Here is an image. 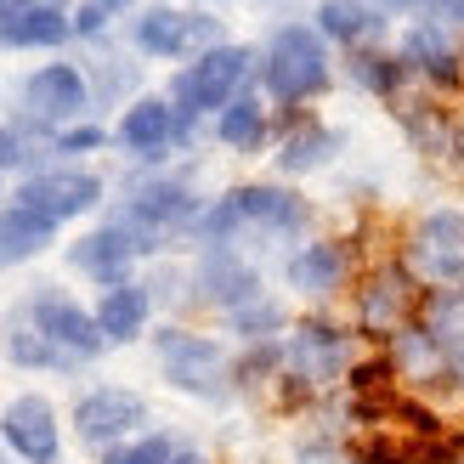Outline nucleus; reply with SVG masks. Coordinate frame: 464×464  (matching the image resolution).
<instances>
[{"label":"nucleus","mask_w":464,"mask_h":464,"mask_svg":"<svg viewBox=\"0 0 464 464\" xmlns=\"http://www.w3.org/2000/svg\"><path fill=\"white\" fill-rule=\"evenodd\" d=\"M312 221H317L312 198L289 181H238L198 210V221L188 227V244L193 249H244L249 238L300 244Z\"/></svg>","instance_id":"nucleus-1"},{"label":"nucleus","mask_w":464,"mask_h":464,"mask_svg":"<svg viewBox=\"0 0 464 464\" xmlns=\"http://www.w3.org/2000/svg\"><path fill=\"white\" fill-rule=\"evenodd\" d=\"M329 85H334V45L317 34V23L312 17L272 23V34L261 45V68H255V91L277 113H295L329 97Z\"/></svg>","instance_id":"nucleus-2"},{"label":"nucleus","mask_w":464,"mask_h":464,"mask_svg":"<svg viewBox=\"0 0 464 464\" xmlns=\"http://www.w3.org/2000/svg\"><path fill=\"white\" fill-rule=\"evenodd\" d=\"M255 68H261V52L244 45V40H227V45H210V52L181 63L165 85V97L176 102V113L210 125L216 113H227L244 97V91H255Z\"/></svg>","instance_id":"nucleus-3"},{"label":"nucleus","mask_w":464,"mask_h":464,"mask_svg":"<svg viewBox=\"0 0 464 464\" xmlns=\"http://www.w3.org/2000/svg\"><path fill=\"white\" fill-rule=\"evenodd\" d=\"M204 130L210 125L176 113V102L165 91H148V97H136L130 108H120V120H113V148L130 159V170H165L176 153H198Z\"/></svg>","instance_id":"nucleus-4"},{"label":"nucleus","mask_w":464,"mask_h":464,"mask_svg":"<svg viewBox=\"0 0 464 464\" xmlns=\"http://www.w3.org/2000/svg\"><path fill=\"white\" fill-rule=\"evenodd\" d=\"M357 368V334L329 317H300L284 334V397H312L329 391Z\"/></svg>","instance_id":"nucleus-5"},{"label":"nucleus","mask_w":464,"mask_h":464,"mask_svg":"<svg viewBox=\"0 0 464 464\" xmlns=\"http://www.w3.org/2000/svg\"><path fill=\"white\" fill-rule=\"evenodd\" d=\"M17 125H29L34 136L52 142L57 130L80 125V120H97V102H91V80H85V63H40L17 80Z\"/></svg>","instance_id":"nucleus-6"},{"label":"nucleus","mask_w":464,"mask_h":464,"mask_svg":"<svg viewBox=\"0 0 464 464\" xmlns=\"http://www.w3.org/2000/svg\"><path fill=\"white\" fill-rule=\"evenodd\" d=\"M153 357L165 368V380L181 391V397H198V402H227L232 391V357L216 334H198V329H181V323H165L153 329Z\"/></svg>","instance_id":"nucleus-7"},{"label":"nucleus","mask_w":464,"mask_h":464,"mask_svg":"<svg viewBox=\"0 0 464 464\" xmlns=\"http://www.w3.org/2000/svg\"><path fill=\"white\" fill-rule=\"evenodd\" d=\"M113 193V181L102 170H91V165H52V170H34V176H23L17 188H12V204H23V210H40L45 221H85V216H97L102 204Z\"/></svg>","instance_id":"nucleus-8"},{"label":"nucleus","mask_w":464,"mask_h":464,"mask_svg":"<svg viewBox=\"0 0 464 464\" xmlns=\"http://www.w3.org/2000/svg\"><path fill=\"white\" fill-rule=\"evenodd\" d=\"M17 306H23V317H29L63 357H74L80 368L97 362V357L108 352V340H102V329H97V312H91L85 300H74L63 284H34L29 295L17 300Z\"/></svg>","instance_id":"nucleus-9"},{"label":"nucleus","mask_w":464,"mask_h":464,"mask_svg":"<svg viewBox=\"0 0 464 464\" xmlns=\"http://www.w3.org/2000/svg\"><path fill=\"white\" fill-rule=\"evenodd\" d=\"M402 266L425 289H464V210H425L408 227Z\"/></svg>","instance_id":"nucleus-10"},{"label":"nucleus","mask_w":464,"mask_h":464,"mask_svg":"<svg viewBox=\"0 0 464 464\" xmlns=\"http://www.w3.org/2000/svg\"><path fill=\"white\" fill-rule=\"evenodd\" d=\"M277 113V108H272ZM345 136L340 125H329L323 113H312V108H295V113H277V142H272V170H277V181H306V176H317V170H329L334 159L345 153Z\"/></svg>","instance_id":"nucleus-11"},{"label":"nucleus","mask_w":464,"mask_h":464,"mask_svg":"<svg viewBox=\"0 0 464 464\" xmlns=\"http://www.w3.org/2000/svg\"><path fill=\"white\" fill-rule=\"evenodd\" d=\"M68 425H74V436L85 448H120L130 442V436H142L148 425V397L142 391H130V385H91L85 397L74 402V413H68Z\"/></svg>","instance_id":"nucleus-12"},{"label":"nucleus","mask_w":464,"mask_h":464,"mask_svg":"<svg viewBox=\"0 0 464 464\" xmlns=\"http://www.w3.org/2000/svg\"><path fill=\"white\" fill-rule=\"evenodd\" d=\"M352 277H357V249L345 238H300L284 255V289L300 300H317V306L345 295Z\"/></svg>","instance_id":"nucleus-13"},{"label":"nucleus","mask_w":464,"mask_h":464,"mask_svg":"<svg viewBox=\"0 0 464 464\" xmlns=\"http://www.w3.org/2000/svg\"><path fill=\"white\" fill-rule=\"evenodd\" d=\"M188 277H193V295H188V300H198V306H216L221 317L266 295L261 266H255L244 249H198L193 266H188Z\"/></svg>","instance_id":"nucleus-14"},{"label":"nucleus","mask_w":464,"mask_h":464,"mask_svg":"<svg viewBox=\"0 0 464 464\" xmlns=\"http://www.w3.org/2000/svg\"><path fill=\"white\" fill-rule=\"evenodd\" d=\"M357 323L368 334H397L413 323V306H420V277H413L402 261H380L357 277Z\"/></svg>","instance_id":"nucleus-15"},{"label":"nucleus","mask_w":464,"mask_h":464,"mask_svg":"<svg viewBox=\"0 0 464 464\" xmlns=\"http://www.w3.org/2000/svg\"><path fill=\"white\" fill-rule=\"evenodd\" d=\"M0 442L17 464H57L63 459V425L57 408L40 397V391H23L0 408Z\"/></svg>","instance_id":"nucleus-16"},{"label":"nucleus","mask_w":464,"mask_h":464,"mask_svg":"<svg viewBox=\"0 0 464 464\" xmlns=\"http://www.w3.org/2000/svg\"><path fill=\"white\" fill-rule=\"evenodd\" d=\"M397 57L408 63L413 80H425L430 91H459L464 85V45L453 40V29L430 17H413L402 40H397Z\"/></svg>","instance_id":"nucleus-17"},{"label":"nucleus","mask_w":464,"mask_h":464,"mask_svg":"<svg viewBox=\"0 0 464 464\" xmlns=\"http://www.w3.org/2000/svg\"><path fill=\"white\" fill-rule=\"evenodd\" d=\"M130 52L148 63H188L193 57V17L176 0H148L142 12L130 17Z\"/></svg>","instance_id":"nucleus-18"},{"label":"nucleus","mask_w":464,"mask_h":464,"mask_svg":"<svg viewBox=\"0 0 464 464\" xmlns=\"http://www.w3.org/2000/svg\"><path fill=\"white\" fill-rule=\"evenodd\" d=\"M63 255H68V266H74L80 277H91L97 289L125 284V277L136 272V261H142V255H136V244H130L125 232L108 221V216H102L97 227H85V232H80V238L68 244Z\"/></svg>","instance_id":"nucleus-19"},{"label":"nucleus","mask_w":464,"mask_h":464,"mask_svg":"<svg viewBox=\"0 0 464 464\" xmlns=\"http://www.w3.org/2000/svg\"><path fill=\"white\" fill-rule=\"evenodd\" d=\"M210 136H216V148L238 153V159H255V153H266L277 142V113H272V102L261 91H244L227 113L210 120Z\"/></svg>","instance_id":"nucleus-20"},{"label":"nucleus","mask_w":464,"mask_h":464,"mask_svg":"<svg viewBox=\"0 0 464 464\" xmlns=\"http://www.w3.org/2000/svg\"><path fill=\"white\" fill-rule=\"evenodd\" d=\"M317 34L334 45V52H362V45H385L391 17L374 12L368 0H317L312 6Z\"/></svg>","instance_id":"nucleus-21"},{"label":"nucleus","mask_w":464,"mask_h":464,"mask_svg":"<svg viewBox=\"0 0 464 464\" xmlns=\"http://www.w3.org/2000/svg\"><path fill=\"white\" fill-rule=\"evenodd\" d=\"M97 329L108 345H130V340H142L148 334V323H153V295L142 277H125V284H108L97 295Z\"/></svg>","instance_id":"nucleus-22"},{"label":"nucleus","mask_w":464,"mask_h":464,"mask_svg":"<svg viewBox=\"0 0 464 464\" xmlns=\"http://www.w3.org/2000/svg\"><path fill=\"white\" fill-rule=\"evenodd\" d=\"M0 352H6L12 368H29V374H74V357H63L52 340H45L29 317H23V306H12L6 317H0Z\"/></svg>","instance_id":"nucleus-23"},{"label":"nucleus","mask_w":464,"mask_h":464,"mask_svg":"<svg viewBox=\"0 0 464 464\" xmlns=\"http://www.w3.org/2000/svg\"><path fill=\"white\" fill-rule=\"evenodd\" d=\"M68 40H74L68 6H29L12 23H0V52H63Z\"/></svg>","instance_id":"nucleus-24"},{"label":"nucleus","mask_w":464,"mask_h":464,"mask_svg":"<svg viewBox=\"0 0 464 464\" xmlns=\"http://www.w3.org/2000/svg\"><path fill=\"white\" fill-rule=\"evenodd\" d=\"M340 74L352 80L362 97H374V102H402V85L413 80L408 63L391 52V45H362V52H345Z\"/></svg>","instance_id":"nucleus-25"},{"label":"nucleus","mask_w":464,"mask_h":464,"mask_svg":"<svg viewBox=\"0 0 464 464\" xmlns=\"http://www.w3.org/2000/svg\"><path fill=\"white\" fill-rule=\"evenodd\" d=\"M85 80H91V102H97V113H108V108H130L136 97H148L142 63H130V57H120V52L85 57Z\"/></svg>","instance_id":"nucleus-26"},{"label":"nucleus","mask_w":464,"mask_h":464,"mask_svg":"<svg viewBox=\"0 0 464 464\" xmlns=\"http://www.w3.org/2000/svg\"><path fill=\"white\" fill-rule=\"evenodd\" d=\"M57 221H45L40 210H23V204H0V261L6 266H23V261H34V255H45L57 244Z\"/></svg>","instance_id":"nucleus-27"},{"label":"nucleus","mask_w":464,"mask_h":464,"mask_svg":"<svg viewBox=\"0 0 464 464\" xmlns=\"http://www.w3.org/2000/svg\"><path fill=\"white\" fill-rule=\"evenodd\" d=\"M397 125H402L413 153H425V159H448L453 153V120L436 102H397Z\"/></svg>","instance_id":"nucleus-28"},{"label":"nucleus","mask_w":464,"mask_h":464,"mask_svg":"<svg viewBox=\"0 0 464 464\" xmlns=\"http://www.w3.org/2000/svg\"><path fill=\"white\" fill-rule=\"evenodd\" d=\"M57 165V153L45 136H34L29 125H17V120H0V176H34V170H52Z\"/></svg>","instance_id":"nucleus-29"},{"label":"nucleus","mask_w":464,"mask_h":464,"mask_svg":"<svg viewBox=\"0 0 464 464\" xmlns=\"http://www.w3.org/2000/svg\"><path fill=\"white\" fill-rule=\"evenodd\" d=\"M227 329L238 334L244 345H266V340H284V334H289V306H284L277 295H261V300H249V306L227 312Z\"/></svg>","instance_id":"nucleus-30"},{"label":"nucleus","mask_w":464,"mask_h":464,"mask_svg":"<svg viewBox=\"0 0 464 464\" xmlns=\"http://www.w3.org/2000/svg\"><path fill=\"white\" fill-rule=\"evenodd\" d=\"M436 362H442V334L425 329V323H408V329L391 334V368H402V374H436Z\"/></svg>","instance_id":"nucleus-31"},{"label":"nucleus","mask_w":464,"mask_h":464,"mask_svg":"<svg viewBox=\"0 0 464 464\" xmlns=\"http://www.w3.org/2000/svg\"><path fill=\"white\" fill-rule=\"evenodd\" d=\"M142 6H148V0H80V6H74V40L80 45H102L113 23L136 17Z\"/></svg>","instance_id":"nucleus-32"},{"label":"nucleus","mask_w":464,"mask_h":464,"mask_svg":"<svg viewBox=\"0 0 464 464\" xmlns=\"http://www.w3.org/2000/svg\"><path fill=\"white\" fill-rule=\"evenodd\" d=\"M108 148H113V125H102V120H80V125H68V130L52 136L57 165H80V159L108 153Z\"/></svg>","instance_id":"nucleus-33"},{"label":"nucleus","mask_w":464,"mask_h":464,"mask_svg":"<svg viewBox=\"0 0 464 464\" xmlns=\"http://www.w3.org/2000/svg\"><path fill=\"white\" fill-rule=\"evenodd\" d=\"M176 459V442L165 430H142V436H130V442H120V448H108L97 464H170Z\"/></svg>","instance_id":"nucleus-34"},{"label":"nucleus","mask_w":464,"mask_h":464,"mask_svg":"<svg viewBox=\"0 0 464 464\" xmlns=\"http://www.w3.org/2000/svg\"><path fill=\"white\" fill-rule=\"evenodd\" d=\"M442 334V374L453 385H464V323H453V329H436Z\"/></svg>","instance_id":"nucleus-35"},{"label":"nucleus","mask_w":464,"mask_h":464,"mask_svg":"<svg viewBox=\"0 0 464 464\" xmlns=\"http://www.w3.org/2000/svg\"><path fill=\"white\" fill-rule=\"evenodd\" d=\"M295 464H340V453H334L329 436H306V442L295 448Z\"/></svg>","instance_id":"nucleus-36"},{"label":"nucleus","mask_w":464,"mask_h":464,"mask_svg":"<svg viewBox=\"0 0 464 464\" xmlns=\"http://www.w3.org/2000/svg\"><path fill=\"white\" fill-rule=\"evenodd\" d=\"M430 23H442V29H464V0H425V12Z\"/></svg>","instance_id":"nucleus-37"},{"label":"nucleus","mask_w":464,"mask_h":464,"mask_svg":"<svg viewBox=\"0 0 464 464\" xmlns=\"http://www.w3.org/2000/svg\"><path fill=\"white\" fill-rule=\"evenodd\" d=\"M374 12H385V17H420L425 12V0H368Z\"/></svg>","instance_id":"nucleus-38"},{"label":"nucleus","mask_w":464,"mask_h":464,"mask_svg":"<svg viewBox=\"0 0 464 464\" xmlns=\"http://www.w3.org/2000/svg\"><path fill=\"white\" fill-rule=\"evenodd\" d=\"M29 6H45V0H0V23H12L17 12H29Z\"/></svg>","instance_id":"nucleus-39"},{"label":"nucleus","mask_w":464,"mask_h":464,"mask_svg":"<svg viewBox=\"0 0 464 464\" xmlns=\"http://www.w3.org/2000/svg\"><path fill=\"white\" fill-rule=\"evenodd\" d=\"M170 464H216V459H210V453H198V448H176Z\"/></svg>","instance_id":"nucleus-40"},{"label":"nucleus","mask_w":464,"mask_h":464,"mask_svg":"<svg viewBox=\"0 0 464 464\" xmlns=\"http://www.w3.org/2000/svg\"><path fill=\"white\" fill-rule=\"evenodd\" d=\"M448 159H459V165H464V120H453V153Z\"/></svg>","instance_id":"nucleus-41"},{"label":"nucleus","mask_w":464,"mask_h":464,"mask_svg":"<svg viewBox=\"0 0 464 464\" xmlns=\"http://www.w3.org/2000/svg\"><path fill=\"white\" fill-rule=\"evenodd\" d=\"M357 464H374V459H357Z\"/></svg>","instance_id":"nucleus-42"},{"label":"nucleus","mask_w":464,"mask_h":464,"mask_svg":"<svg viewBox=\"0 0 464 464\" xmlns=\"http://www.w3.org/2000/svg\"><path fill=\"white\" fill-rule=\"evenodd\" d=\"M0 266H6V261H0Z\"/></svg>","instance_id":"nucleus-43"},{"label":"nucleus","mask_w":464,"mask_h":464,"mask_svg":"<svg viewBox=\"0 0 464 464\" xmlns=\"http://www.w3.org/2000/svg\"><path fill=\"white\" fill-rule=\"evenodd\" d=\"M0 181H6V176H0Z\"/></svg>","instance_id":"nucleus-44"}]
</instances>
